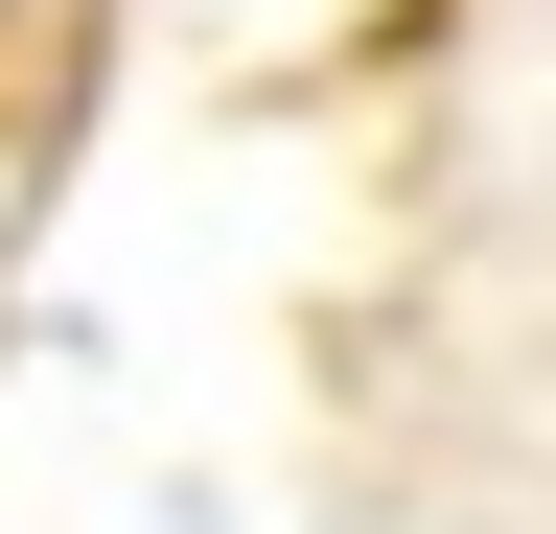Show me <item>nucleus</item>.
<instances>
[{
    "label": "nucleus",
    "mask_w": 556,
    "mask_h": 534,
    "mask_svg": "<svg viewBox=\"0 0 556 534\" xmlns=\"http://www.w3.org/2000/svg\"><path fill=\"white\" fill-rule=\"evenodd\" d=\"M0 24H24V0H0Z\"/></svg>",
    "instance_id": "f257e3e1"
}]
</instances>
